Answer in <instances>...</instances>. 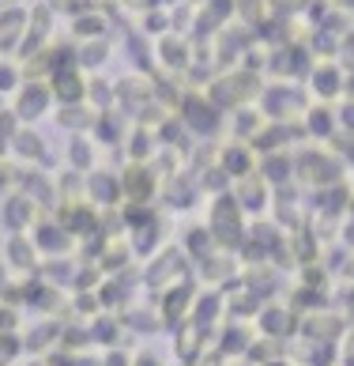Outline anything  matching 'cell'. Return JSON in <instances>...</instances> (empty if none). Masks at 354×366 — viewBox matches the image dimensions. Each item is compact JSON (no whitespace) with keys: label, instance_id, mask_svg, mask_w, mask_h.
I'll list each match as a JSON object with an SVG mask.
<instances>
[]
</instances>
